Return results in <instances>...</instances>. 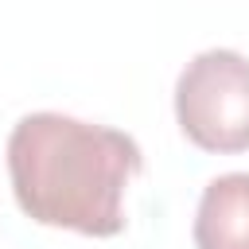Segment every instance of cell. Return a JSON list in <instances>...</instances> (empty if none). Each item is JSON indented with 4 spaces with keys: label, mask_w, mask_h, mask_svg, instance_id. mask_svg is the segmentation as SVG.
<instances>
[{
    "label": "cell",
    "mask_w": 249,
    "mask_h": 249,
    "mask_svg": "<svg viewBox=\"0 0 249 249\" xmlns=\"http://www.w3.org/2000/svg\"><path fill=\"white\" fill-rule=\"evenodd\" d=\"M144 156L128 132L62 113H27L8 136V175L19 210L39 226L113 237L124 230V191Z\"/></svg>",
    "instance_id": "obj_1"
},
{
    "label": "cell",
    "mask_w": 249,
    "mask_h": 249,
    "mask_svg": "<svg viewBox=\"0 0 249 249\" xmlns=\"http://www.w3.org/2000/svg\"><path fill=\"white\" fill-rule=\"evenodd\" d=\"M175 121L202 152H249V58L226 47L195 54L175 82Z\"/></svg>",
    "instance_id": "obj_2"
},
{
    "label": "cell",
    "mask_w": 249,
    "mask_h": 249,
    "mask_svg": "<svg viewBox=\"0 0 249 249\" xmlns=\"http://www.w3.org/2000/svg\"><path fill=\"white\" fill-rule=\"evenodd\" d=\"M195 249H249V171L206 183L195 214Z\"/></svg>",
    "instance_id": "obj_3"
}]
</instances>
